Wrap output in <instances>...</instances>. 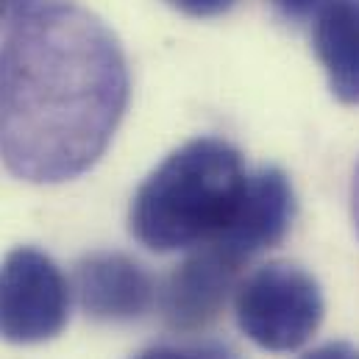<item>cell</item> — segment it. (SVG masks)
<instances>
[{
  "label": "cell",
  "instance_id": "cell-1",
  "mask_svg": "<svg viewBox=\"0 0 359 359\" xmlns=\"http://www.w3.org/2000/svg\"><path fill=\"white\" fill-rule=\"evenodd\" d=\"M128 103L117 36L92 11L56 3L0 48V159L17 179L62 184L103 156Z\"/></svg>",
  "mask_w": 359,
  "mask_h": 359
},
{
  "label": "cell",
  "instance_id": "cell-2",
  "mask_svg": "<svg viewBox=\"0 0 359 359\" xmlns=\"http://www.w3.org/2000/svg\"><path fill=\"white\" fill-rule=\"evenodd\" d=\"M245 181L243 154L231 142L189 140L140 184L128 229L140 245L156 254L209 245L229 226Z\"/></svg>",
  "mask_w": 359,
  "mask_h": 359
},
{
  "label": "cell",
  "instance_id": "cell-3",
  "mask_svg": "<svg viewBox=\"0 0 359 359\" xmlns=\"http://www.w3.org/2000/svg\"><path fill=\"white\" fill-rule=\"evenodd\" d=\"M326 304L312 273L290 262H268L234 290V315L243 334L265 351L287 354L312 340Z\"/></svg>",
  "mask_w": 359,
  "mask_h": 359
},
{
  "label": "cell",
  "instance_id": "cell-4",
  "mask_svg": "<svg viewBox=\"0 0 359 359\" xmlns=\"http://www.w3.org/2000/svg\"><path fill=\"white\" fill-rule=\"evenodd\" d=\"M70 318V284L59 265L36 251L17 248L0 265V340L36 346L62 334Z\"/></svg>",
  "mask_w": 359,
  "mask_h": 359
},
{
  "label": "cell",
  "instance_id": "cell-5",
  "mask_svg": "<svg viewBox=\"0 0 359 359\" xmlns=\"http://www.w3.org/2000/svg\"><path fill=\"white\" fill-rule=\"evenodd\" d=\"M292 217L295 192L287 173L278 168H259L257 173H248L243 198L229 226L209 245L243 268L287 237Z\"/></svg>",
  "mask_w": 359,
  "mask_h": 359
},
{
  "label": "cell",
  "instance_id": "cell-6",
  "mask_svg": "<svg viewBox=\"0 0 359 359\" xmlns=\"http://www.w3.org/2000/svg\"><path fill=\"white\" fill-rule=\"evenodd\" d=\"M237 276L240 265L217 248H192V254L165 278L162 290H156V304L168 329L181 334L209 329L237 290Z\"/></svg>",
  "mask_w": 359,
  "mask_h": 359
},
{
  "label": "cell",
  "instance_id": "cell-7",
  "mask_svg": "<svg viewBox=\"0 0 359 359\" xmlns=\"http://www.w3.org/2000/svg\"><path fill=\"white\" fill-rule=\"evenodd\" d=\"M76 298L90 320L131 323L154 309L156 281L120 251H95L76 265Z\"/></svg>",
  "mask_w": 359,
  "mask_h": 359
},
{
  "label": "cell",
  "instance_id": "cell-8",
  "mask_svg": "<svg viewBox=\"0 0 359 359\" xmlns=\"http://www.w3.org/2000/svg\"><path fill=\"white\" fill-rule=\"evenodd\" d=\"M312 48L332 95L359 106V0H326L315 17Z\"/></svg>",
  "mask_w": 359,
  "mask_h": 359
},
{
  "label": "cell",
  "instance_id": "cell-9",
  "mask_svg": "<svg viewBox=\"0 0 359 359\" xmlns=\"http://www.w3.org/2000/svg\"><path fill=\"white\" fill-rule=\"evenodd\" d=\"M137 359H237L223 343H168L142 351Z\"/></svg>",
  "mask_w": 359,
  "mask_h": 359
},
{
  "label": "cell",
  "instance_id": "cell-10",
  "mask_svg": "<svg viewBox=\"0 0 359 359\" xmlns=\"http://www.w3.org/2000/svg\"><path fill=\"white\" fill-rule=\"evenodd\" d=\"M59 0H0V31L17 28L22 20L34 17L42 8L56 6Z\"/></svg>",
  "mask_w": 359,
  "mask_h": 359
},
{
  "label": "cell",
  "instance_id": "cell-11",
  "mask_svg": "<svg viewBox=\"0 0 359 359\" xmlns=\"http://www.w3.org/2000/svg\"><path fill=\"white\" fill-rule=\"evenodd\" d=\"M187 17H220L237 6V0H168Z\"/></svg>",
  "mask_w": 359,
  "mask_h": 359
},
{
  "label": "cell",
  "instance_id": "cell-12",
  "mask_svg": "<svg viewBox=\"0 0 359 359\" xmlns=\"http://www.w3.org/2000/svg\"><path fill=\"white\" fill-rule=\"evenodd\" d=\"M268 3L284 17V20L298 22V20H306V17L318 14L326 0H268Z\"/></svg>",
  "mask_w": 359,
  "mask_h": 359
},
{
  "label": "cell",
  "instance_id": "cell-13",
  "mask_svg": "<svg viewBox=\"0 0 359 359\" xmlns=\"http://www.w3.org/2000/svg\"><path fill=\"white\" fill-rule=\"evenodd\" d=\"M301 359H359V348L351 343H326Z\"/></svg>",
  "mask_w": 359,
  "mask_h": 359
},
{
  "label": "cell",
  "instance_id": "cell-14",
  "mask_svg": "<svg viewBox=\"0 0 359 359\" xmlns=\"http://www.w3.org/2000/svg\"><path fill=\"white\" fill-rule=\"evenodd\" d=\"M351 215H354V226H357V234H359V168H357V176H354V189H351Z\"/></svg>",
  "mask_w": 359,
  "mask_h": 359
}]
</instances>
